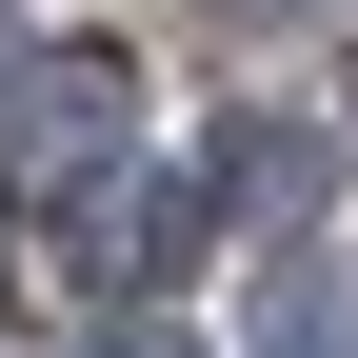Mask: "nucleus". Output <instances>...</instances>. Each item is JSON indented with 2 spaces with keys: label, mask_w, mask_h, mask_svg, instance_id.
I'll use <instances>...</instances> for the list:
<instances>
[{
  "label": "nucleus",
  "mask_w": 358,
  "mask_h": 358,
  "mask_svg": "<svg viewBox=\"0 0 358 358\" xmlns=\"http://www.w3.org/2000/svg\"><path fill=\"white\" fill-rule=\"evenodd\" d=\"M60 239H80V279H159V259L199 239V179H140V199H100V179H80Z\"/></svg>",
  "instance_id": "f03ea898"
},
{
  "label": "nucleus",
  "mask_w": 358,
  "mask_h": 358,
  "mask_svg": "<svg viewBox=\"0 0 358 358\" xmlns=\"http://www.w3.org/2000/svg\"><path fill=\"white\" fill-rule=\"evenodd\" d=\"M299 20H319V0H299Z\"/></svg>",
  "instance_id": "39448f33"
},
{
  "label": "nucleus",
  "mask_w": 358,
  "mask_h": 358,
  "mask_svg": "<svg viewBox=\"0 0 358 358\" xmlns=\"http://www.w3.org/2000/svg\"><path fill=\"white\" fill-rule=\"evenodd\" d=\"M120 140H140V80L120 60H20L0 80V179H40V199L120 179Z\"/></svg>",
  "instance_id": "f257e3e1"
},
{
  "label": "nucleus",
  "mask_w": 358,
  "mask_h": 358,
  "mask_svg": "<svg viewBox=\"0 0 358 358\" xmlns=\"http://www.w3.org/2000/svg\"><path fill=\"white\" fill-rule=\"evenodd\" d=\"M219 199L239 219H299L319 199V140H299V120H239V140H219Z\"/></svg>",
  "instance_id": "7ed1b4c3"
},
{
  "label": "nucleus",
  "mask_w": 358,
  "mask_h": 358,
  "mask_svg": "<svg viewBox=\"0 0 358 358\" xmlns=\"http://www.w3.org/2000/svg\"><path fill=\"white\" fill-rule=\"evenodd\" d=\"M80 358H179V338H80Z\"/></svg>",
  "instance_id": "20e7f679"
}]
</instances>
